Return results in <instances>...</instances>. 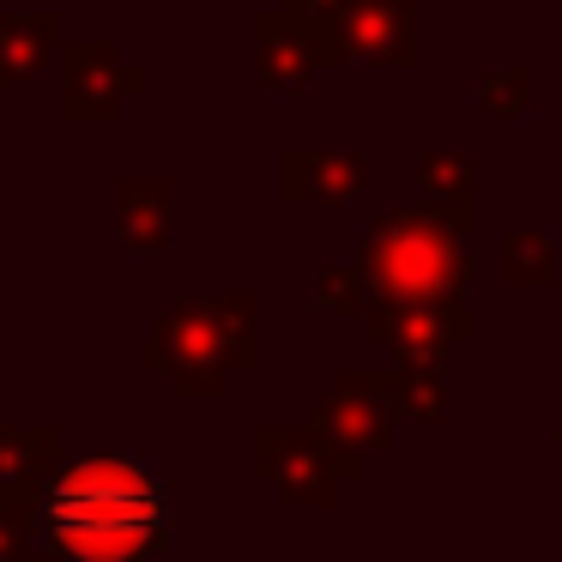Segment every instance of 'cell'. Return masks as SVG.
Returning <instances> with one entry per match:
<instances>
[{"label": "cell", "mask_w": 562, "mask_h": 562, "mask_svg": "<svg viewBox=\"0 0 562 562\" xmlns=\"http://www.w3.org/2000/svg\"><path fill=\"white\" fill-rule=\"evenodd\" d=\"M37 520H43L37 496H7V490H0V557H25V550H37V532H31Z\"/></svg>", "instance_id": "2e32d148"}, {"label": "cell", "mask_w": 562, "mask_h": 562, "mask_svg": "<svg viewBox=\"0 0 562 562\" xmlns=\"http://www.w3.org/2000/svg\"><path fill=\"white\" fill-rule=\"evenodd\" d=\"M61 13H0V91H19L49 67Z\"/></svg>", "instance_id": "30bf717a"}, {"label": "cell", "mask_w": 562, "mask_h": 562, "mask_svg": "<svg viewBox=\"0 0 562 562\" xmlns=\"http://www.w3.org/2000/svg\"><path fill=\"white\" fill-rule=\"evenodd\" d=\"M164 538H170V484L122 453H86L43 496L37 550L122 562L164 550Z\"/></svg>", "instance_id": "6da1fadb"}, {"label": "cell", "mask_w": 562, "mask_h": 562, "mask_svg": "<svg viewBox=\"0 0 562 562\" xmlns=\"http://www.w3.org/2000/svg\"><path fill=\"white\" fill-rule=\"evenodd\" d=\"M255 453H260V477L284 502H296V508H327L339 496V477H351L345 460L333 453V441L315 424L308 429H260Z\"/></svg>", "instance_id": "277c9868"}, {"label": "cell", "mask_w": 562, "mask_h": 562, "mask_svg": "<svg viewBox=\"0 0 562 562\" xmlns=\"http://www.w3.org/2000/svg\"><path fill=\"white\" fill-rule=\"evenodd\" d=\"M115 248L122 255H164L170 248V182H122L115 194Z\"/></svg>", "instance_id": "8fae6325"}, {"label": "cell", "mask_w": 562, "mask_h": 562, "mask_svg": "<svg viewBox=\"0 0 562 562\" xmlns=\"http://www.w3.org/2000/svg\"><path fill=\"white\" fill-rule=\"evenodd\" d=\"M339 55H363L381 67L417 61V0H339L327 13Z\"/></svg>", "instance_id": "5b68a950"}, {"label": "cell", "mask_w": 562, "mask_h": 562, "mask_svg": "<svg viewBox=\"0 0 562 562\" xmlns=\"http://www.w3.org/2000/svg\"><path fill=\"white\" fill-rule=\"evenodd\" d=\"M146 79L122 67L115 43H67V122H110Z\"/></svg>", "instance_id": "52a82bcc"}, {"label": "cell", "mask_w": 562, "mask_h": 562, "mask_svg": "<svg viewBox=\"0 0 562 562\" xmlns=\"http://www.w3.org/2000/svg\"><path fill=\"white\" fill-rule=\"evenodd\" d=\"M255 296H182L164 308V321L146 339V363L170 381L176 393H224L236 369L255 363Z\"/></svg>", "instance_id": "3957f363"}, {"label": "cell", "mask_w": 562, "mask_h": 562, "mask_svg": "<svg viewBox=\"0 0 562 562\" xmlns=\"http://www.w3.org/2000/svg\"><path fill=\"white\" fill-rule=\"evenodd\" d=\"M369 333L400 351V363H436L453 339H472V321L453 303H381L369 308Z\"/></svg>", "instance_id": "ba28073f"}, {"label": "cell", "mask_w": 562, "mask_h": 562, "mask_svg": "<svg viewBox=\"0 0 562 562\" xmlns=\"http://www.w3.org/2000/svg\"><path fill=\"white\" fill-rule=\"evenodd\" d=\"M381 393H387L393 417L412 412V417H424V424H441V405H448V393H441V381H436V363H405L393 381H381Z\"/></svg>", "instance_id": "4fadbf2b"}, {"label": "cell", "mask_w": 562, "mask_h": 562, "mask_svg": "<svg viewBox=\"0 0 562 562\" xmlns=\"http://www.w3.org/2000/svg\"><path fill=\"white\" fill-rule=\"evenodd\" d=\"M369 182V164L351 158V151H284V200H357Z\"/></svg>", "instance_id": "9c48e42d"}, {"label": "cell", "mask_w": 562, "mask_h": 562, "mask_svg": "<svg viewBox=\"0 0 562 562\" xmlns=\"http://www.w3.org/2000/svg\"><path fill=\"white\" fill-rule=\"evenodd\" d=\"M424 182L436 200H472V158H453V151H429L424 158Z\"/></svg>", "instance_id": "e0dca14e"}, {"label": "cell", "mask_w": 562, "mask_h": 562, "mask_svg": "<svg viewBox=\"0 0 562 562\" xmlns=\"http://www.w3.org/2000/svg\"><path fill=\"white\" fill-rule=\"evenodd\" d=\"M369 272L363 267H321L315 272V308H351V315H363L369 308Z\"/></svg>", "instance_id": "9a60e30c"}, {"label": "cell", "mask_w": 562, "mask_h": 562, "mask_svg": "<svg viewBox=\"0 0 562 562\" xmlns=\"http://www.w3.org/2000/svg\"><path fill=\"white\" fill-rule=\"evenodd\" d=\"M502 267H508L514 284H557V255L538 231H520L502 243Z\"/></svg>", "instance_id": "5bb4252c"}, {"label": "cell", "mask_w": 562, "mask_h": 562, "mask_svg": "<svg viewBox=\"0 0 562 562\" xmlns=\"http://www.w3.org/2000/svg\"><path fill=\"white\" fill-rule=\"evenodd\" d=\"M472 231L465 200H436L424 212H381L369 236V291L381 303H460L472 284V255L460 236Z\"/></svg>", "instance_id": "7a4b0ae2"}, {"label": "cell", "mask_w": 562, "mask_h": 562, "mask_svg": "<svg viewBox=\"0 0 562 562\" xmlns=\"http://www.w3.org/2000/svg\"><path fill=\"white\" fill-rule=\"evenodd\" d=\"M526 74L514 67V74H484V110L502 115V110H526Z\"/></svg>", "instance_id": "ac0fdd59"}, {"label": "cell", "mask_w": 562, "mask_h": 562, "mask_svg": "<svg viewBox=\"0 0 562 562\" xmlns=\"http://www.w3.org/2000/svg\"><path fill=\"white\" fill-rule=\"evenodd\" d=\"M61 460V429H0V490L7 496H43Z\"/></svg>", "instance_id": "7c38bea8"}, {"label": "cell", "mask_w": 562, "mask_h": 562, "mask_svg": "<svg viewBox=\"0 0 562 562\" xmlns=\"http://www.w3.org/2000/svg\"><path fill=\"white\" fill-rule=\"evenodd\" d=\"M315 429L333 441L345 472L357 477L369 453H381L393 436V405H387V393H381V381H357V375L339 381V393L315 412Z\"/></svg>", "instance_id": "8992f818"}]
</instances>
